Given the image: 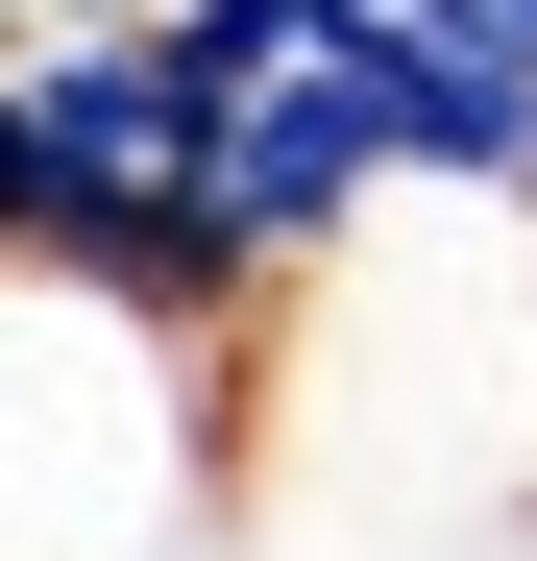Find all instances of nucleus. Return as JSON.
I'll list each match as a JSON object with an SVG mask.
<instances>
[{
	"label": "nucleus",
	"mask_w": 537,
	"mask_h": 561,
	"mask_svg": "<svg viewBox=\"0 0 537 561\" xmlns=\"http://www.w3.org/2000/svg\"><path fill=\"white\" fill-rule=\"evenodd\" d=\"M244 513L318 537H537V196L342 220L244 342Z\"/></svg>",
	"instance_id": "obj_1"
},
{
	"label": "nucleus",
	"mask_w": 537,
	"mask_h": 561,
	"mask_svg": "<svg viewBox=\"0 0 537 561\" xmlns=\"http://www.w3.org/2000/svg\"><path fill=\"white\" fill-rule=\"evenodd\" d=\"M220 513H244V342L0 244V561H220Z\"/></svg>",
	"instance_id": "obj_2"
},
{
	"label": "nucleus",
	"mask_w": 537,
	"mask_h": 561,
	"mask_svg": "<svg viewBox=\"0 0 537 561\" xmlns=\"http://www.w3.org/2000/svg\"><path fill=\"white\" fill-rule=\"evenodd\" d=\"M0 49H25V0H0Z\"/></svg>",
	"instance_id": "obj_3"
}]
</instances>
